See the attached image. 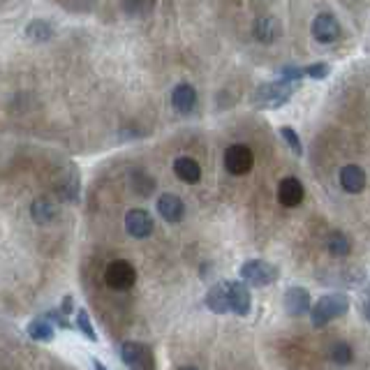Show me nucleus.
<instances>
[{
  "mask_svg": "<svg viewBox=\"0 0 370 370\" xmlns=\"http://www.w3.org/2000/svg\"><path fill=\"white\" fill-rule=\"evenodd\" d=\"M340 185H343L345 192L359 194L366 187V171L359 164H345L340 169Z\"/></svg>",
  "mask_w": 370,
  "mask_h": 370,
  "instance_id": "obj_14",
  "label": "nucleus"
},
{
  "mask_svg": "<svg viewBox=\"0 0 370 370\" xmlns=\"http://www.w3.org/2000/svg\"><path fill=\"white\" fill-rule=\"evenodd\" d=\"M306 197V190H303V183L299 178L287 176L278 183V201L285 208H296Z\"/></svg>",
  "mask_w": 370,
  "mask_h": 370,
  "instance_id": "obj_10",
  "label": "nucleus"
},
{
  "mask_svg": "<svg viewBox=\"0 0 370 370\" xmlns=\"http://www.w3.org/2000/svg\"><path fill=\"white\" fill-rule=\"evenodd\" d=\"M292 93H294V86L289 82H282V79L280 82H268L255 91V105L264 109H278L289 102Z\"/></svg>",
  "mask_w": 370,
  "mask_h": 370,
  "instance_id": "obj_3",
  "label": "nucleus"
},
{
  "mask_svg": "<svg viewBox=\"0 0 370 370\" xmlns=\"http://www.w3.org/2000/svg\"><path fill=\"white\" fill-rule=\"evenodd\" d=\"M52 33H54V28L45 19H35L26 28V38H31L33 42H47L52 38Z\"/></svg>",
  "mask_w": 370,
  "mask_h": 370,
  "instance_id": "obj_21",
  "label": "nucleus"
},
{
  "mask_svg": "<svg viewBox=\"0 0 370 370\" xmlns=\"http://www.w3.org/2000/svg\"><path fill=\"white\" fill-rule=\"evenodd\" d=\"M331 359L336 361L338 366H347V364H352V359H354L352 347L347 345V343H336V345L331 347Z\"/></svg>",
  "mask_w": 370,
  "mask_h": 370,
  "instance_id": "obj_22",
  "label": "nucleus"
},
{
  "mask_svg": "<svg viewBox=\"0 0 370 370\" xmlns=\"http://www.w3.org/2000/svg\"><path fill=\"white\" fill-rule=\"evenodd\" d=\"M282 306H285V313L289 317H301L313 310V303H310V292L306 287H289L285 292V299H282Z\"/></svg>",
  "mask_w": 370,
  "mask_h": 370,
  "instance_id": "obj_8",
  "label": "nucleus"
},
{
  "mask_svg": "<svg viewBox=\"0 0 370 370\" xmlns=\"http://www.w3.org/2000/svg\"><path fill=\"white\" fill-rule=\"evenodd\" d=\"M77 194H79V174L77 169H72L68 180V199H77Z\"/></svg>",
  "mask_w": 370,
  "mask_h": 370,
  "instance_id": "obj_26",
  "label": "nucleus"
},
{
  "mask_svg": "<svg viewBox=\"0 0 370 370\" xmlns=\"http://www.w3.org/2000/svg\"><path fill=\"white\" fill-rule=\"evenodd\" d=\"M105 280L111 289H118V292H125L137 282V271L134 266L125 262V259H116L107 266L105 271Z\"/></svg>",
  "mask_w": 370,
  "mask_h": 370,
  "instance_id": "obj_6",
  "label": "nucleus"
},
{
  "mask_svg": "<svg viewBox=\"0 0 370 370\" xmlns=\"http://www.w3.org/2000/svg\"><path fill=\"white\" fill-rule=\"evenodd\" d=\"M326 248L333 257H347L352 252V241L350 236L343 234V231H331L329 238H326Z\"/></svg>",
  "mask_w": 370,
  "mask_h": 370,
  "instance_id": "obj_20",
  "label": "nucleus"
},
{
  "mask_svg": "<svg viewBox=\"0 0 370 370\" xmlns=\"http://www.w3.org/2000/svg\"><path fill=\"white\" fill-rule=\"evenodd\" d=\"M28 336L33 340H38V343H52L56 336V329L47 317H38L28 324Z\"/></svg>",
  "mask_w": 370,
  "mask_h": 370,
  "instance_id": "obj_18",
  "label": "nucleus"
},
{
  "mask_svg": "<svg viewBox=\"0 0 370 370\" xmlns=\"http://www.w3.org/2000/svg\"><path fill=\"white\" fill-rule=\"evenodd\" d=\"M303 75L319 82V79H326L331 75V68L326 63H313V65H308V68H303Z\"/></svg>",
  "mask_w": 370,
  "mask_h": 370,
  "instance_id": "obj_25",
  "label": "nucleus"
},
{
  "mask_svg": "<svg viewBox=\"0 0 370 370\" xmlns=\"http://www.w3.org/2000/svg\"><path fill=\"white\" fill-rule=\"evenodd\" d=\"M93 370H107L102 364H100V361L98 359H93Z\"/></svg>",
  "mask_w": 370,
  "mask_h": 370,
  "instance_id": "obj_29",
  "label": "nucleus"
},
{
  "mask_svg": "<svg viewBox=\"0 0 370 370\" xmlns=\"http://www.w3.org/2000/svg\"><path fill=\"white\" fill-rule=\"evenodd\" d=\"M241 278H243V285H250V287H268L273 285L275 280H278V266H273L271 262H266V259H250V262H245L241 266Z\"/></svg>",
  "mask_w": 370,
  "mask_h": 370,
  "instance_id": "obj_2",
  "label": "nucleus"
},
{
  "mask_svg": "<svg viewBox=\"0 0 370 370\" xmlns=\"http://www.w3.org/2000/svg\"><path fill=\"white\" fill-rule=\"evenodd\" d=\"M303 77V70H299V68H285L282 70V82H296V79H301Z\"/></svg>",
  "mask_w": 370,
  "mask_h": 370,
  "instance_id": "obj_27",
  "label": "nucleus"
},
{
  "mask_svg": "<svg viewBox=\"0 0 370 370\" xmlns=\"http://www.w3.org/2000/svg\"><path fill=\"white\" fill-rule=\"evenodd\" d=\"M278 31H280V26H278V21H275V17H268V14H264V17H259L255 21V38L259 42H273L275 38H278Z\"/></svg>",
  "mask_w": 370,
  "mask_h": 370,
  "instance_id": "obj_19",
  "label": "nucleus"
},
{
  "mask_svg": "<svg viewBox=\"0 0 370 370\" xmlns=\"http://www.w3.org/2000/svg\"><path fill=\"white\" fill-rule=\"evenodd\" d=\"M280 137L289 144V148H292V153H294V155H303L301 139H299V134H296V130H294V128L282 125V128H280Z\"/></svg>",
  "mask_w": 370,
  "mask_h": 370,
  "instance_id": "obj_24",
  "label": "nucleus"
},
{
  "mask_svg": "<svg viewBox=\"0 0 370 370\" xmlns=\"http://www.w3.org/2000/svg\"><path fill=\"white\" fill-rule=\"evenodd\" d=\"M310 33H313V38L317 42H322V45H331V42H336L340 38V24H338V19L333 17V14L322 12V14H317V17L313 19Z\"/></svg>",
  "mask_w": 370,
  "mask_h": 370,
  "instance_id": "obj_7",
  "label": "nucleus"
},
{
  "mask_svg": "<svg viewBox=\"0 0 370 370\" xmlns=\"http://www.w3.org/2000/svg\"><path fill=\"white\" fill-rule=\"evenodd\" d=\"M121 359L130 370H155V357L148 345L128 340L121 347Z\"/></svg>",
  "mask_w": 370,
  "mask_h": 370,
  "instance_id": "obj_4",
  "label": "nucleus"
},
{
  "mask_svg": "<svg viewBox=\"0 0 370 370\" xmlns=\"http://www.w3.org/2000/svg\"><path fill=\"white\" fill-rule=\"evenodd\" d=\"M153 217H151L148 211H144V208H132V211H128L125 215V231L132 238H148L153 234Z\"/></svg>",
  "mask_w": 370,
  "mask_h": 370,
  "instance_id": "obj_9",
  "label": "nucleus"
},
{
  "mask_svg": "<svg viewBox=\"0 0 370 370\" xmlns=\"http://www.w3.org/2000/svg\"><path fill=\"white\" fill-rule=\"evenodd\" d=\"M350 310V296L343 292H331L319 296V301L310 310V322H313L315 329H322V326L331 324L333 319H338L340 315H345Z\"/></svg>",
  "mask_w": 370,
  "mask_h": 370,
  "instance_id": "obj_1",
  "label": "nucleus"
},
{
  "mask_svg": "<svg viewBox=\"0 0 370 370\" xmlns=\"http://www.w3.org/2000/svg\"><path fill=\"white\" fill-rule=\"evenodd\" d=\"M157 213L162 215L167 222L176 224V222H180V217H183V213H185V204L178 194L164 192V194H160V199H157Z\"/></svg>",
  "mask_w": 370,
  "mask_h": 370,
  "instance_id": "obj_11",
  "label": "nucleus"
},
{
  "mask_svg": "<svg viewBox=\"0 0 370 370\" xmlns=\"http://www.w3.org/2000/svg\"><path fill=\"white\" fill-rule=\"evenodd\" d=\"M206 306L217 315L231 313V301H229V282H217L206 294Z\"/></svg>",
  "mask_w": 370,
  "mask_h": 370,
  "instance_id": "obj_13",
  "label": "nucleus"
},
{
  "mask_svg": "<svg viewBox=\"0 0 370 370\" xmlns=\"http://www.w3.org/2000/svg\"><path fill=\"white\" fill-rule=\"evenodd\" d=\"M31 215H33V220L38 222V224H49V222H52L54 217L58 215V206L54 204L52 199L40 197V199H35V201H33Z\"/></svg>",
  "mask_w": 370,
  "mask_h": 370,
  "instance_id": "obj_17",
  "label": "nucleus"
},
{
  "mask_svg": "<svg viewBox=\"0 0 370 370\" xmlns=\"http://www.w3.org/2000/svg\"><path fill=\"white\" fill-rule=\"evenodd\" d=\"M224 167L234 176H245L255 167V153L245 144H234V146L224 151Z\"/></svg>",
  "mask_w": 370,
  "mask_h": 370,
  "instance_id": "obj_5",
  "label": "nucleus"
},
{
  "mask_svg": "<svg viewBox=\"0 0 370 370\" xmlns=\"http://www.w3.org/2000/svg\"><path fill=\"white\" fill-rule=\"evenodd\" d=\"M174 174L183 180V183H197V180L201 178V167L194 157H176L174 160Z\"/></svg>",
  "mask_w": 370,
  "mask_h": 370,
  "instance_id": "obj_16",
  "label": "nucleus"
},
{
  "mask_svg": "<svg viewBox=\"0 0 370 370\" xmlns=\"http://www.w3.org/2000/svg\"><path fill=\"white\" fill-rule=\"evenodd\" d=\"M178 370H199V368H194V366H183V368H178Z\"/></svg>",
  "mask_w": 370,
  "mask_h": 370,
  "instance_id": "obj_30",
  "label": "nucleus"
},
{
  "mask_svg": "<svg viewBox=\"0 0 370 370\" xmlns=\"http://www.w3.org/2000/svg\"><path fill=\"white\" fill-rule=\"evenodd\" d=\"M229 301H231V313L234 315L238 317L250 315L252 296H250L248 285H243V282H229Z\"/></svg>",
  "mask_w": 370,
  "mask_h": 370,
  "instance_id": "obj_12",
  "label": "nucleus"
},
{
  "mask_svg": "<svg viewBox=\"0 0 370 370\" xmlns=\"http://www.w3.org/2000/svg\"><path fill=\"white\" fill-rule=\"evenodd\" d=\"M77 329L82 331L88 340H93V343L98 340V333H95V329H93L91 317H88V313H86L84 308H79V313H77Z\"/></svg>",
  "mask_w": 370,
  "mask_h": 370,
  "instance_id": "obj_23",
  "label": "nucleus"
},
{
  "mask_svg": "<svg viewBox=\"0 0 370 370\" xmlns=\"http://www.w3.org/2000/svg\"><path fill=\"white\" fill-rule=\"evenodd\" d=\"M171 105L180 114H190L194 105H197V91H194L190 84H178L176 88L171 91Z\"/></svg>",
  "mask_w": 370,
  "mask_h": 370,
  "instance_id": "obj_15",
  "label": "nucleus"
},
{
  "mask_svg": "<svg viewBox=\"0 0 370 370\" xmlns=\"http://www.w3.org/2000/svg\"><path fill=\"white\" fill-rule=\"evenodd\" d=\"M361 313H364V319L370 324V285L364 292V301H361Z\"/></svg>",
  "mask_w": 370,
  "mask_h": 370,
  "instance_id": "obj_28",
  "label": "nucleus"
}]
</instances>
